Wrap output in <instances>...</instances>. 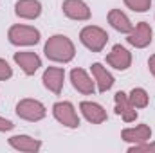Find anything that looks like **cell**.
<instances>
[{"mask_svg":"<svg viewBox=\"0 0 155 153\" xmlns=\"http://www.w3.org/2000/svg\"><path fill=\"white\" fill-rule=\"evenodd\" d=\"M114 101H116V114L128 124V122H134L135 119H137V108L130 103V99H128V94H124L123 90H119L116 92V96H114Z\"/></svg>","mask_w":155,"mask_h":153,"instance_id":"cell-12","label":"cell"},{"mask_svg":"<svg viewBox=\"0 0 155 153\" xmlns=\"http://www.w3.org/2000/svg\"><path fill=\"white\" fill-rule=\"evenodd\" d=\"M128 99H130V103H132L135 108H146L148 103H150V96H148V92H146L144 88H141V86L132 88L130 94H128Z\"/></svg>","mask_w":155,"mask_h":153,"instance_id":"cell-19","label":"cell"},{"mask_svg":"<svg viewBox=\"0 0 155 153\" xmlns=\"http://www.w3.org/2000/svg\"><path fill=\"white\" fill-rule=\"evenodd\" d=\"M11 77H13V69L9 67L7 60L0 58V81H7Z\"/></svg>","mask_w":155,"mask_h":153,"instance_id":"cell-22","label":"cell"},{"mask_svg":"<svg viewBox=\"0 0 155 153\" xmlns=\"http://www.w3.org/2000/svg\"><path fill=\"white\" fill-rule=\"evenodd\" d=\"M61 11L67 18L76 20V22H87L92 16V11L85 0H63Z\"/></svg>","mask_w":155,"mask_h":153,"instance_id":"cell-7","label":"cell"},{"mask_svg":"<svg viewBox=\"0 0 155 153\" xmlns=\"http://www.w3.org/2000/svg\"><path fill=\"white\" fill-rule=\"evenodd\" d=\"M16 115L24 121H29V122H38L41 119H45L47 115V108L45 105L38 101V99H31V97H25V99H20L16 103Z\"/></svg>","mask_w":155,"mask_h":153,"instance_id":"cell-4","label":"cell"},{"mask_svg":"<svg viewBox=\"0 0 155 153\" xmlns=\"http://www.w3.org/2000/svg\"><path fill=\"white\" fill-rule=\"evenodd\" d=\"M123 2L134 13H146L152 7V0H123Z\"/></svg>","mask_w":155,"mask_h":153,"instance_id":"cell-20","label":"cell"},{"mask_svg":"<svg viewBox=\"0 0 155 153\" xmlns=\"http://www.w3.org/2000/svg\"><path fill=\"white\" fill-rule=\"evenodd\" d=\"M121 139L128 144H141L152 139V128L148 124H137V126H130L124 128L121 132Z\"/></svg>","mask_w":155,"mask_h":153,"instance_id":"cell-15","label":"cell"},{"mask_svg":"<svg viewBox=\"0 0 155 153\" xmlns=\"http://www.w3.org/2000/svg\"><path fill=\"white\" fill-rule=\"evenodd\" d=\"M15 15L22 20H36L41 15V2L40 0H16Z\"/></svg>","mask_w":155,"mask_h":153,"instance_id":"cell-17","label":"cell"},{"mask_svg":"<svg viewBox=\"0 0 155 153\" xmlns=\"http://www.w3.org/2000/svg\"><path fill=\"white\" fill-rule=\"evenodd\" d=\"M13 128H15L13 121H9V119H4V117H0V132H11Z\"/></svg>","mask_w":155,"mask_h":153,"instance_id":"cell-23","label":"cell"},{"mask_svg":"<svg viewBox=\"0 0 155 153\" xmlns=\"http://www.w3.org/2000/svg\"><path fill=\"white\" fill-rule=\"evenodd\" d=\"M43 54L54 63H71L76 56L74 41L65 34H52L43 45Z\"/></svg>","mask_w":155,"mask_h":153,"instance_id":"cell-1","label":"cell"},{"mask_svg":"<svg viewBox=\"0 0 155 153\" xmlns=\"http://www.w3.org/2000/svg\"><path fill=\"white\" fill-rule=\"evenodd\" d=\"M148 69H150L152 76L155 77V54H152V56H150V60H148Z\"/></svg>","mask_w":155,"mask_h":153,"instance_id":"cell-24","label":"cell"},{"mask_svg":"<svg viewBox=\"0 0 155 153\" xmlns=\"http://www.w3.org/2000/svg\"><path fill=\"white\" fill-rule=\"evenodd\" d=\"M7 144H9L13 150H16V151H25V153H36V151H40L41 146H43L40 139H35V137H31V135H24V133L9 137V139H7Z\"/></svg>","mask_w":155,"mask_h":153,"instance_id":"cell-13","label":"cell"},{"mask_svg":"<svg viewBox=\"0 0 155 153\" xmlns=\"http://www.w3.org/2000/svg\"><path fill=\"white\" fill-rule=\"evenodd\" d=\"M108 24L121 34H128L134 29V24L130 22L126 13H123L121 9H110L108 11Z\"/></svg>","mask_w":155,"mask_h":153,"instance_id":"cell-18","label":"cell"},{"mask_svg":"<svg viewBox=\"0 0 155 153\" xmlns=\"http://www.w3.org/2000/svg\"><path fill=\"white\" fill-rule=\"evenodd\" d=\"M13 60H15V63L24 70L25 76H35L36 70L41 67V58H40L36 52H33V50H20V52H15Z\"/></svg>","mask_w":155,"mask_h":153,"instance_id":"cell-9","label":"cell"},{"mask_svg":"<svg viewBox=\"0 0 155 153\" xmlns=\"http://www.w3.org/2000/svg\"><path fill=\"white\" fill-rule=\"evenodd\" d=\"M79 41L90 52H101L108 43V33L99 25H85L79 31Z\"/></svg>","mask_w":155,"mask_h":153,"instance_id":"cell-3","label":"cell"},{"mask_svg":"<svg viewBox=\"0 0 155 153\" xmlns=\"http://www.w3.org/2000/svg\"><path fill=\"white\" fill-rule=\"evenodd\" d=\"M90 72H92V77H94V81H96L97 92L105 94V92H108V90L114 86L116 79H114V76L107 70V67H103L101 63H92V65H90Z\"/></svg>","mask_w":155,"mask_h":153,"instance_id":"cell-16","label":"cell"},{"mask_svg":"<svg viewBox=\"0 0 155 153\" xmlns=\"http://www.w3.org/2000/svg\"><path fill=\"white\" fill-rule=\"evenodd\" d=\"M153 40V31L150 27L148 22H139L137 25H134V29L128 33L126 41L135 47V49H146Z\"/></svg>","mask_w":155,"mask_h":153,"instance_id":"cell-6","label":"cell"},{"mask_svg":"<svg viewBox=\"0 0 155 153\" xmlns=\"http://www.w3.org/2000/svg\"><path fill=\"white\" fill-rule=\"evenodd\" d=\"M41 81L49 92H52L54 96H60L65 85V70L61 67H47L43 70Z\"/></svg>","mask_w":155,"mask_h":153,"instance_id":"cell-8","label":"cell"},{"mask_svg":"<svg viewBox=\"0 0 155 153\" xmlns=\"http://www.w3.org/2000/svg\"><path fill=\"white\" fill-rule=\"evenodd\" d=\"M71 83L83 96H92L96 92V81H94V77L88 76V72L85 69H79V67L72 69L71 70Z\"/></svg>","mask_w":155,"mask_h":153,"instance_id":"cell-11","label":"cell"},{"mask_svg":"<svg viewBox=\"0 0 155 153\" xmlns=\"http://www.w3.org/2000/svg\"><path fill=\"white\" fill-rule=\"evenodd\" d=\"M7 40L11 45H16V47H33V45L40 43L41 34L35 25L15 24L7 31Z\"/></svg>","mask_w":155,"mask_h":153,"instance_id":"cell-2","label":"cell"},{"mask_svg":"<svg viewBox=\"0 0 155 153\" xmlns=\"http://www.w3.org/2000/svg\"><path fill=\"white\" fill-rule=\"evenodd\" d=\"M107 63L112 67V69H116V70H128L130 67H132V52L126 49V47H123V45H114L112 47V50L107 54Z\"/></svg>","mask_w":155,"mask_h":153,"instance_id":"cell-10","label":"cell"},{"mask_svg":"<svg viewBox=\"0 0 155 153\" xmlns=\"http://www.w3.org/2000/svg\"><path fill=\"white\" fill-rule=\"evenodd\" d=\"M79 110H81L83 117H85L90 124H103V122L108 119L107 110H105L99 103H94V101H81V103H79Z\"/></svg>","mask_w":155,"mask_h":153,"instance_id":"cell-14","label":"cell"},{"mask_svg":"<svg viewBox=\"0 0 155 153\" xmlns=\"http://www.w3.org/2000/svg\"><path fill=\"white\" fill-rule=\"evenodd\" d=\"M128 153H155V141L150 142H141V144H130L128 148Z\"/></svg>","mask_w":155,"mask_h":153,"instance_id":"cell-21","label":"cell"},{"mask_svg":"<svg viewBox=\"0 0 155 153\" xmlns=\"http://www.w3.org/2000/svg\"><path fill=\"white\" fill-rule=\"evenodd\" d=\"M52 115L61 126L71 128V130H74V128H78L81 124L79 115H78L76 108H74V105L71 101H58V103H54L52 105Z\"/></svg>","mask_w":155,"mask_h":153,"instance_id":"cell-5","label":"cell"}]
</instances>
